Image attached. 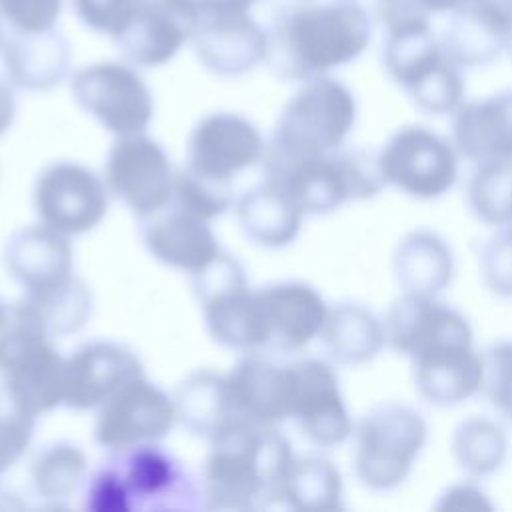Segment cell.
I'll use <instances>...</instances> for the list:
<instances>
[{
  "instance_id": "obj_1",
  "label": "cell",
  "mask_w": 512,
  "mask_h": 512,
  "mask_svg": "<svg viewBox=\"0 0 512 512\" xmlns=\"http://www.w3.org/2000/svg\"><path fill=\"white\" fill-rule=\"evenodd\" d=\"M264 28L268 66L276 76L298 82L358 60L372 40V16L356 0H314Z\"/></svg>"
},
{
  "instance_id": "obj_2",
  "label": "cell",
  "mask_w": 512,
  "mask_h": 512,
  "mask_svg": "<svg viewBox=\"0 0 512 512\" xmlns=\"http://www.w3.org/2000/svg\"><path fill=\"white\" fill-rule=\"evenodd\" d=\"M208 442L200 482L208 510H252L278 500L294 452L276 426L232 420Z\"/></svg>"
},
{
  "instance_id": "obj_3",
  "label": "cell",
  "mask_w": 512,
  "mask_h": 512,
  "mask_svg": "<svg viewBox=\"0 0 512 512\" xmlns=\"http://www.w3.org/2000/svg\"><path fill=\"white\" fill-rule=\"evenodd\" d=\"M264 180L286 192L306 216L336 212L348 202L368 200L386 186L376 154L338 148L308 158L264 156Z\"/></svg>"
},
{
  "instance_id": "obj_4",
  "label": "cell",
  "mask_w": 512,
  "mask_h": 512,
  "mask_svg": "<svg viewBox=\"0 0 512 512\" xmlns=\"http://www.w3.org/2000/svg\"><path fill=\"white\" fill-rule=\"evenodd\" d=\"M66 358L58 354L40 314L26 302L8 304L0 324V376L34 416L64 406Z\"/></svg>"
},
{
  "instance_id": "obj_5",
  "label": "cell",
  "mask_w": 512,
  "mask_h": 512,
  "mask_svg": "<svg viewBox=\"0 0 512 512\" xmlns=\"http://www.w3.org/2000/svg\"><path fill=\"white\" fill-rule=\"evenodd\" d=\"M380 60L388 78L426 114L452 116L466 100L462 68L434 36L430 18L384 30Z\"/></svg>"
},
{
  "instance_id": "obj_6",
  "label": "cell",
  "mask_w": 512,
  "mask_h": 512,
  "mask_svg": "<svg viewBox=\"0 0 512 512\" xmlns=\"http://www.w3.org/2000/svg\"><path fill=\"white\" fill-rule=\"evenodd\" d=\"M358 120L350 86L330 74L304 80L280 110L264 156L308 158L344 146Z\"/></svg>"
},
{
  "instance_id": "obj_7",
  "label": "cell",
  "mask_w": 512,
  "mask_h": 512,
  "mask_svg": "<svg viewBox=\"0 0 512 512\" xmlns=\"http://www.w3.org/2000/svg\"><path fill=\"white\" fill-rule=\"evenodd\" d=\"M428 422L412 406L382 402L370 408L352 430V470L372 492L402 486L428 444Z\"/></svg>"
},
{
  "instance_id": "obj_8",
  "label": "cell",
  "mask_w": 512,
  "mask_h": 512,
  "mask_svg": "<svg viewBox=\"0 0 512 512\" xmlns=\"http://www.w3.org/2000/svg\"><path fill=\"white\" fill-rule=\"evenodd\" d=\"M460 160L452 138L424 124L396 128L376 152L384 186L416 200L446 196L458 182Z\"/></svg>"
},
{
  "instance_id": "obj_9",
  "label": "cell",
  "mask_w": 512,
  "mask_h": 512,
  "mask_svg": "<svg viewBox=\"0 0 512 512\" xmlns=\"http://www.w3.org/2000/svg\"><path fill=\"white\" fill-rule=\"evenodd\" d=\"M192 278L210 336L218 344L240 352L264 350L256 296L242 264L234 256L220 252Z\"/></svg>"
},
{
  "instance_id": "obj_10",
  "label": "cell",
  "mask_w": 512,
  "mask_h": 512,
  "mask_svg": "<svg viewBox=\"0 0 512 512\" xmlns=\"http://www.w3.org/2000/svg\"><path fill=\"white\" fill-rule=\"evenodd\" d=\"M70 90L80 108L116 136L146 132L154 118L152 90L132 64H88L72 74Z\"/></svg>"
},
{
  "instance_id": "obj_11",
  "label": "cell",
  "mask_w": 512,
  "mask_h": 512,
  "mask_svg": "<svg viewBox=\"0 0 512 512\" xmlns=\"http://www.w3.org/2000/svg\"><path fill=\"white\" fill-rule=\"evenodd\" d=\"M176 170L166 150L146 132L116 136L104 168V182L126 208L146 220L172 200Z\"/></svg>"
},
{
  "instance_id": "obj_12",
  "label": "cell",
  "mask_w": 512,
  "mask_h": 512,
  "mask_svg": "<svg viewBox=\"0 0 512 512\" xmlns=\"http://www.w3.org/2000/svg\"><path fill=\"white\" fill-rule=\"evenodd\" d=\"M108 186L78 162L46 166L34 184V208L42 224L78 236L94 230L108 212Z\"/></svg>"
},
{
  "instance_id": "obj_13",
  "label": "cell",
  "mask_w": 512,
  "mask_h": 512,
  "mask_svg": "<svg viewBox=\"0 0 512 512\" xmlns=\"http://www.w3.org/2000/svg\"><path fill=\"white\" fill-rule=\"evenodd\" d=\"M178 422L174 398L146 376H138L112 394L96 414L94 440L108 450L160 442Z\"/></svg>"
},
{
  "instance_id": "obj_14",
  "label": "cell",
  "mask_w": 512,
  "mask_h": 512,
  "mask_svg": "<svg viewBox=\"0 0 512 512\" xmlns=\"http://www.w3.org/2000/svg\"><path fill=\"white\" fill-rule=\"evenodd\" d=\"M258 126L236 112H214L196 122L188 136L186 168L206 180L232 184L234 176L264 158Z\"/></svg>"
},
{
  "instance_id": "obj_15",
  "label": "cell",
  "mask_w": 512,
  "mask_h": 512,
  "mask_svg": "<svg viewBox=\"0 0 512 512\" xmlns=\"http://www.w3.org/2000/svg\"><path fill=\"white\" fill-rule=\"evenodd\" d=\"M292 420L318 448H336L352 438L354 420L334 366L320 358L292 362Z\"/></svg>"
},
{
  "instance_id": "obj_16",
  "label": "cell",
  "mask_w": 512,
  "mask_h": 512,
  "mask_svg": "<svg viewBox=\"0 0 512 512\" xmlns=\"http://www.w3.org/2000/svg\"><path fill=\"white\" fill-rule=\"evenodd\" d=\"M198 18L196 0H140L114 42L128 64L156 68L168 64L190 42Z\"/></svg>"
},
{
  "instance_id": "obj_17",
  "label": "cell",
  "mask_w": 512,
  "mask_h": 512,
  "mask_svg": "<svg viewBox=\"0 0 512 512\" xmlns=\"http://www.w3.org/2000/svg\"><path fill=\"white\" fill-rule=\"evenodd\" d=\"M264 350L298 352L320 338L328 304L308 282L282 280L254 290Z\"/></svg>"
},
{
  "instance_id": "obj_18",
  "label": "cell",
  "mask_w": 512,
  "mask_h": 512,
  "mask_svg": "<svg viewBox=\"0 0 512 512\" xmlns=\"http://www.w3.org/2000/svg\"><path fill=\"white\" fill-rule=\"evenodd\" d=\"M382 322L386 348L404 358H412L436 344L474 340V328L464 312L432 294L400 292L388 306Z\"/></svg>"
},
{
  "instance_id": "obj_19",
  "label": "cell",
  "mask_w": 512,
  "mask_h": 512,
  "mask_svg": "<svg viewBox=\"0 0 512 512\" xmlns=\"http://www.w3.org/2000/svg\"><path fill=\"white\" fill-rule=\"evenodd\" d=\"M224 376L236 420L260 426H278L292 420V362L278 364L260 352H246V356Z\"/></svg>"
},
{
  "instance_id": "obj_20",
  "label": "cell",
  "mask_w": 512,
  "mask_h": 512,
  "mask_svg": "<svg viewBox=\"0 0 512 512\" xmlns=\"http://www.w3.org/2000/svg\"><path fill=\"white\" fill-rule=\"evenodd\" d=\"M144 376L134 350L118 342H88L66 356L64 406L98 410L130 380Z\"/></svg>"
},
{
  "instance_id": "obj_21",
  "label": "cell",
  "mask_w": 512,
  "mask_h": 512,
  "mask_svg": "<svg viewBox=\"0 0 512 512\" xmlns=\"http://www.w3.org/2000/svg\"><path fill=\"white\" fill-rule=\"evenodd\" d=\"M190 42L200 64L224 78L242 76L268 56V32L250 14H200Z\"/></svg>"
},
{
  "instance_id": "obj_22",
  "label": "cell",
  "mask_w": 512,
  "mask_h": 512,
  "mask_svg": "<svg viewBox=\"0 0 512 512\" xmlns=\"http://www.w3.org/2000/svg\"><path fill=\"white\" fill-rule=\"evenodd\" d=\"M414 388L432 406H458L480 396L484 362L474 340L432 346L408 358Z\"/></svg>"
},
{
  "instance_id": "obj_23",
  "label": "cell",
  "mask_w": 512,
  "mask_h": 512,
  "mask_svg": "<svg viewBox=\"0 0 512 512\" xmlns=\"http://www.w3.org/2000/svg\"><path fill=\"white\" fill-rule=\"evenodd\" d=\"M110 464L118 470L134 508H186V498L196 496L174 456L158 442L114 450Z\"/></svg>"
},
{
  "instance_id": "obj_24",
  "label": "cell",
  "mask_w": 512,
  "mask_h": 512,
  "mask_svg": "<svg viewBox=\"0 0 512 512\" xmlns=\"http://www.w3.org/2000/svg\"><path fill=\"white\" fill-rule=\"evenodd\" d=\"M142 240L152 258L188 274L200 272L222 252L210 220L174 204L142 220Z\"/></svg>"
},
{
  "instance_id": "obj_25",
  "label": "cell",
  "mask_w": 512,
  "mask_h": 512,
  "mask_svg": "<svg viewBox=\"0 0 512 512\" xmlns=\"http://www.w3.org/2000/svg\"><path fill=\"white\" fill-rule=\"evenodd\" d=\"M4 264L24 294L42 292L74 276L70 236L42 222L20 228L6 242Z\"/></svg>"
},
{
  "instance_id": "obj_26",
  "label": "cell",
  "mask_w": 512,
  "mask_h": 512,
  "mask_svg": "<svg viewBox=\"0 0 512 512\" xmlns=\"http://www.w3.org/2000/svg\"><path fill=\"white\" fill-rule=\"evenodd\" d=\"M450 138L462 158L512 162V90L464 100L452 114Z\"/></svg>"
},
{
  "instance_id": "obj_27",
  "label": "cell",
  "mask_w": 512,
  "mask_h": 512,
  "mask_svg": "<svg viewBox=\"0 0 512 512\" xmlns=\"http://www.w3.org/2000/svg\"><path fill=\"white\" fill-rule=\"evenodd\" d=\"M0 52L8 82L22 90H50L70 68V44L56 28L32 34L8 30Z\"/></svg>"
},
{
  "instance_id": "obj_28",
  "label": "cell",
  "mask_w": 512,
  "mask_h": 512,
  "mask_svg": "<svg viewBox=\"0 0 512 512\" xmlns=\"http://www.w3.org/2000/svg\"><path fill=\"white\" fill-rule=\"evenodd\" d=\"M392 272L402 292L440 296L456 274L454 250L436 230L414 228L398 240Z\"/></svg>"
},
{
  "instance_id": "obj_29",
  "label": "cell",
  "mask_w": 512,
  "mask_h": 512,
  "mask_svg": "<svg viewBox=\"0 0 512 512\" xmlns=\"http://www.w3.org/2000/svg\"><path fill=\"white\" fill-rule=\"evenodd\" d=\"M320 340L328 358L342 366L366 364L386 348L382 318L352 300L328 306Z\"/></svg>"
},
{
  "instance_id": "obj_30",
  "label": "cell",
  "mask_w": 512,
  "mask_h": 512,
  "mask_svg": "<svg viewBox=\"0 0 512 512\" xmlns=\"http://www.w3.org/2000/svg\"><path fill=\"white\" fill-rule=\"evenodd\" d=\"M304 212L296 202L270 182L244 192L236 202V218L244 236L262 248H284L302 230Z\"/></svg>"
},
{
  "instance_id": "obj_31",
  "label": "cell",
  "mask_w": 512,
  "mask_h": 512,
  "mask_svg": "<svg viewBox=\"0 0 512 512\" xmlns=\"http://www.w3.org/2000/svg\"><path fill=\"white\" fill-rule=\"evenodd\" d=\"M292 510L336 512L344 508V480L324 456H294L278 490V500Z\"/></svg>"
},
{
  "instance_id": "obj_32",
  "label": "cell",
  "mask_w": 512,
  "mask_h": 512,
  "mask_svg": "<svg viewBox=\"0 0 512 512\" xmlns=\"http://www.w3.org/2000/svg\"><path fill=\"white\" fill-rule=\"evenodd\" d=\"M178 420L194 436L214 438L234 418L226 376L212 370L188 374L174 396Z\"/></svg>"
},
{
  "instance_id": "obj_33",
  "label": "cell",
  "mask_w": 512,
  "mask_h": 512,
  "mask_svg": "<svg viewBox=\"0 0 512 512\" xmlns=\"http://www.w3.org/2000/svg\"><path fill=\"white\" fill-rule=\"evenodd\" d=\"M508 434L500 422L488 416L460 420L450 436V454L456 466L470 478L482 480L502 470L508 460Z\"/></svg>"
},
{
  "instance_id": "obj_34",
  "label": "cell",
  "mask_w": 512,
  "mask_h": 512,
  "mask_svg": "<svg viewBox=\"0 0 512 512\" xmlns=\"http://www.w3.org/2000/svg\"><path fill=\"white\" fill-rule=\"evenodd\" d=\"M470 212L492 228L512 224V162L484 160L474 164L466 182Z\"/></svg>"
},
{
  "instance_id": "obj_35",
  "label": "cell",
  "mask_w": 512,
  "mask_h": 512,
  "mask_svg": "<svg viewBox=\"0 0 512 512\" xmlns=\"http://www.w3.org/2000/svg\"><path fill=\"white\" fill-rule=\"evenodd\" d=\"M22 300L40 314L52 336H64L80 330L92 314V294L76 276H70L42 292L24 294Z\"/></svg>"
},
{
  "instance_id": "obj_36",
  "label": "cell",
  "mask_w": 512,
  "mask_h": 512,
  "mask_svg": "<svg viewBox=\"0 0 512 512\" xmlns=\"http://www.w3.org/2000/svg\"><path fill=\"white\" fill-rule=\"evenodd\" d=\"M88 474L86 454L70 442L46 446L32 464V486L40 498L62 500L72 496Z\"/></svg>"
},
{
  "instance_id": "obj_37",
  "label": "cell",
  "mask_w": 512,
  "mask_h": 512,
  "mask_svg": "<svg viewBox=\"0 0 512 512\" xmlns=\"http://www.w3.org/2000/svg\"><path fill=\"white\" fill-rule=\"evenodd\" d=\"M234 202L232 186L206 180L188 168L176 170L170 204L180 206L204 220L224 214Z\"/></svg>"
},
{
  "instance_id": "obj_38",
  "label": "cell",
  "mask_w": 512,
  "mask_h": 512,
  "mask_svg": "<svg viewBox=\"0 0 512 512\" xmlns=\"http://www.w3.org/2000/svg\"><path fill=\"white\" fill-rule=\"evenodd\" d=\"M36 418L0 382V476L10 470L28 450Z\"/></svg>"
},
{
  "instance_id": "obj_39",
  "label": "cell",
  "mask_w": 512,
  "mask_h": 512,
  "mask_svg": "<svg viewBox=\"0 0 512 512\" xmlns=\"http://www.w3.org/2000/svg\"><path fill=\"white\" fill-rule=\"evenodd\" d=\"M484 376L482 390L490 406L508 422H512V340L492 342L482 350Z\"/></svg>"
},
{
  "instance_id": "obj_40",
  "label": "cell",
  "mask_w": 512,
  "mask_h": 512,
  "mask_svg": "<svg viewBox=\"0 0 512 512\" xmlns=\"http://www.w3.org/2000/svg\"><path fill=\"white\" fill-rule=\"evenodd\" d=\"M480 276L492 294L512 298V224L496 228L482 244Z\"/></svg>"
},
{
  "instance_id": "obj_41",
  "label": "cell",
  "mask_w": 512,
  "mask_h": 512,
  "mask_svg": "<svg viewBox=\"0 0 512 512\" xmlns=\"http://www.w3.org/2000/svg\"><path fill=\"white\" fill-rule=\"evenodd\" d=\"M78 20L112 40L126 28L140 0H70Z\"/></svg>"
},
{
  "instance_id": "obj_42",
  "label": "cell",
  "mask_w": 512,
  "mask_h": 512,
  "mask_svg": "<svg viewBox=\"0 0 512 512\" xmlns=\"http://www.w3.org/2000/svg\"><path fill=\"white\" fill-rule=\"evenodd\" d=\"M64 0H0V16L8 30L14 32H46L56 28Z\"/></svg>"
},
{
  "instance_id": "obj_43",
  "label": "cell",
  "mask_w": 512,
  "mask_h": 512,
  "mask_svg": "<svg viewBox=\"0 0 512 512\" xmlns=\"http://www.w3.org/2000/svg\"><path fill=\"white\" fill-rule=\"evenodd\" d=\"M86 508L92 512H130L132 502L118 470L108 464L96 472L86 488Z\"/></svg>"
},
{
  "instance_id": "obj_44",
  "label": "cell",
  "mask_w": 512,
  "mask_h": 512,
  "mask_svg": "<svg viewBox=\"0 0 512 512\" xmlns=\"http://www.w3.org/2000/svg\"><path fill=\"white\" fill-rule=\"evenodd\" d=\"M438 510H492L494 502L488 492L476 482V478L466 476L460 482L448 484L434 504Z\"/></svg>"
},
{
  "instance_id": "obj_45",
  "label": "cell",
  "mask_w": 512,
  "mask_h": 512,
  "mask_svg": "<svg viewBox=\"0 0 512 512\" xmlns=\"http://www.w3.org/2000/svg\"><path fill=\"white\" fill-rule=\"evenodd\" d=\"M200 14H250L256 0H196Z\"/></svg>"
},
{
  "instance_id": "obj_46",
  "label": "cell",
  "mask_w": 512,
  "mask_h": 512,
  "mask_svg": "<svg viewBox=\"0 0 512 512\" xmlns=\"http://www.w3.org/2000/svg\"><path fill=\"white\" fill-rule=\"evenodd\" d=\"M16 116V98L12 92V84L0 80V136L12 126Z\"/></svg>"
},
{
  "instance_id": "obj_47",
  "label": "cell",
  "mask_w": 512,
  "mask_h": 512,
  "mask_svg": "<svg viewBox=\"0 0 512 512\" xmlns=\"http://www.w3.org/2000/svg\"><path fill=\"white\" fill-rule=\"evenodd\" d=\"M310 2H314V0H256L254 6H258L266 14V18L270 22V20H274L278 16H284V14H288V12L296 10V8H302V6L310 4Z\"/></svg>"
},
{
  "instance_id": "obj_48",
  "label": "cell",
  "mask_w": 512,
  "mask_h": 512,
  "mask_svg": "<svg viewBox=\"0 0 512 512\" xmlns=\"http://www.w3.org/2000/svg\"><path fill=\"white\" fill-rule=\"evenodd\" d=\"M428 14H454L474 0H418Z\"/></svg>"
},
{
  "instance_id": "obj_49",
  "label": "cell",
  "mask_w": 512,
  "mask_h": 512,
  "mask_svg": "<svg viewBox=\"0 0 512 512\" xmlns=\"http://www.w3.org/2000/svg\"><path fill=\"white\" fill-rule=\"evenodd\" d=\"M6 304L4 302H0V324H2V320H4V316H6Z\"/></svg>"
},
{
  "instance_id": "obj_50",
  "label": "cell",
  "mask_w": 512,
  "mask_h": 512,
  "mask_svg": "<svg viewBox=\"0 0 512 512\" xmlns=\"http://www.w3.org/2000/svg\"><path fill=\"white\" fill-rule=\"evenodd\" d=\"M508 54H510V58H512V38H510V42H508Z\"/></svg>"
},
{
  "instance_id": "obj_51",
  "label": "cell",
  "mask_w": 512,
  "mask_h": 512,
  "mask_svg": "<svg viewBox=\"0 0 512 512\" xmlns=\"http://www.w3.org/2000/svg\"><path fill=\"white\" fill-rule=\"evenodd\" d=\"M0 42H2V32H0Z\"/></svg>"
}]
</instances>
